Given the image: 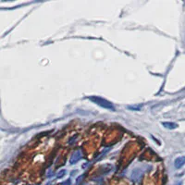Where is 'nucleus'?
<instances>
[{
    "mask_svg": "<svg viewBox=\"0 0 185 185\" xmlns=\"http://www.w3.org/2000/svg\"><path fill=\"white\" fill-rule=\"evenodd\" d=\"M174 185H182V182H181V181H180V182H177V183L174 184Z\"/></svg>",
    "mask_w": 185,
    "mask_h": 185,
    "instance_id": "nucleus-8",
    "label": "nucleus"
},
{
    "mask_svg": "<svg viewBox=\"0 0 185 185\" xmlns=\"http://www.w3.org/2000/svg\"><path fill=\"white\" fill-rule=\"evenodd\" d=\"M70 180H68V181H67L66 182H64V184L63 185H70Z\"/></svg>",
    "mask_w": 185,
    "mask_h": 185,
    "instance_id": "nucleus-7",
    "label": "nucleus"
},
{
    "mask_svg": "<svg viewBox=\"0 0 185 185\" xmlns=\"http://www.w3.org/2000/svg\"><path fill=\"white\" fill-rule=\"evenodd\" d=\"M65 173H66V171H65V170H61V171H60V173H58V174H57V177H58V178H61V177H63V176L65 175Z\"/></svg>",
    "mask_w": 185,
    "mask_h": 185,
    "instance_id": "nucleus-6",
    "label": "nucleus"
},
{
    "mask_svg": "<svg viewBox=\"0 0 185 185\" xmlns=\"http://www.w3.org/2000/svg\"><path fill=\"white\" fill-rule=\"evenodd\" d=\"M184 165H185V156H180V157L175 159L174 166L176 169H181V167H183Z\"/></svg>",
    "mask_w": 185,
    "mask_h": 185,
    "instance_id": "nucleus-2",
    "label": "nucleus"
},
{
    "mask_svg": "<svg viewBox=\"0 0 185 185\" xmlns=\"http://www.w3.org/2000/svg\"><path fill=\"white\" fill-rule=\"evenodd\" d=\"M141 106H128L129 109H131V110H139V109H141Z\"/></svg>",
    "mask_w": 185,
    "mask_h": 185,
    "instance_id": "nucleus-5",
    "label": "nucleus"
},
{
    "mask_svg": "<svg viewBox=\"0 0 185 185\" xmlns=\"http://www.w3.org/2000/svg\"><path fill=\"white\" fill-rule=\"evenodd\" d=\"M162 125L164 126L165 128L167 129H176L178 127V125L176 123H173V122H162Z\"/></svg>",
    "mask_w": 185,
    "mask_h": 185,
    "instance_id": "nucleus-4",
    "label": "nucleus"
},
{
    "mask_svg": "<svg viewBox=\"0 0 185 185\" xmlns=\"http://www.w3.org/2000/svg\"><path fill=\"white\" fill-rule=\"evenodd\" d=\"M81 152H80V151H77V152H75V153L73 154V156H71L70 160V164H75V163H77V162L80 160V159H81Z\"/></svg>",
    "mask_w": 185,
    "mask_h": 185,
    "instance_id": "nucleus-3",
    "label": "nucleus"
},
{
    "mask_svg": "<svg viewBox=\"0 0 185 185\" xmlns=\"http://www.w3.org/2000/svg\"><path fill=\"white\" fill-rule=\"evenodd\" d=\"M89 99L92 101L93 103H95L98 106H100L101 107H104L106 109H108V110H112L115 111V107L113 106V105L109 102V101L100 97V96H90Z\"/></svg>",
    "mask_w": 185,
    "mask_h": 185,
    "instance_id": "nucleus-1",
    "label": "nucleus"
}]
</instances>
